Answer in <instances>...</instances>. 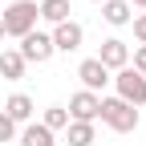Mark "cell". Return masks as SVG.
<instances>
[{
  "mask_svg": "<svg viewBox=\"0 0 146 146\" xmlns=\"http://www.w3.org/2000/svg\"><path fill=\"white\" fill-rule=\"evenodd\" d=\"M65 138H69V146H94V122H69L65 126Z\"/></svg>",
  "mask_w": 146,
  "mask_h": 146,
  "instance_id": "5bb4252c",
  "label": "cell"
},
{
  "mask_svg": "<svg viewBox=\"0 0 146 146\" xmlns=\"http://www.w3.org/2000/svg\"><path fill=\"white\" fill-rule=\"evenodd\" d=\"M16 53L25 57V65H45L53 57V36L41 33V29H33L29 36H21V49H16Z\"/></svg>",
  "mask_w": 146,
  "mask_h": 146,
  "instance_id": "277c9868",
  "label": "cell"
},
{
  "mask_svg": "<svg viewBox=\"0 0 146 146\" xmlns=\"http://www.w3.org/2000/svg\"><path fill=\"white\" fill-rule=\"evenodd\" d=\"M36 0H12V4L4 8V16H0V25H4V36H29L33 29H36Z\"/></svg>",
  "mask_w": 146,
  "mask_h": 146,
  "instance_id": "7a4b0ae2",
  "label": "cell"
},
{
  "mask_svg": "<svg viewBox=\"0 0 146 146\" xmlns=\"http://www.w3.org/2000/svg\"><path fill=\"white\" fill-rule=\"evenodd\" d=\"M130 69H138L142 77H146V45H138V49H134V65H130Z\"/></svg>",
  "mask_w": 146,
  "mask_h": 146,
  "instance_id": "ac0fdd59",
  "label": "cell"
},
{
  "mask_svg": "<svg viewBox=\"0 0 146 146\" xmlns=\"http://www.w3.org/2000/svg\"><path fill=\"white\" fill-rule=\"evenodd\" d=\"M98 118H102L114 134H134V130H138V122H142V114H138L130 102H122V98H102Z\"/></svg>",
  "mask_w": 146,
  "mask_h": 146,
  "instance_id": "6da1fadb",
  "label": "cell"
},
{
  "mask_svg": "<svg viewBox=\"0 0 146 146\" xmlns=\"http://www.w3.org/2000/svg\"><path fill=\"white\" fill-rule=\"evenodd\" d=\"M102 16H106V25H114V29L130 25L134 21V16H130V0H106V4H102Z\"/></svg>",
  "mask_w": 146,
  "mask_h": 146,
  "instance_id": "7c38bea8",
  "label": "cell"
},
{
  "mask_svg": "<svg viewBox=\"0 0 146 146\" xmlns=\"http://www.w3.org/2000/svg\"><path fill=\"white\" fill-rule=\"evenodd\" d=\"M69 12H73L69 0H41V4H36V16L49 21V25H65V21H73Z\"/></svg>",
  "mask_w": 146,
  "mask_h": 146,
  "instance_id": "30bf717a",
  "label": "cell"
},
{
  "mask_svg": "<svg viewBox=\"0 0 146 146\" xmlns=\"http://www.w3.org/2000/svg\"><path fill=\"white\" fill-rule=\"evenodd\" d=\"M134 4H142V8H146V0H134Z\"/></svg>",
  "mask_w": 146,
  "mask_h": 146,
  "instance_id": "ffe728a7",
  "label": "cell"
},
{
  "mask_svg": "<svg viewBox=\"0 0 146 146\" xmlns=\"http://www.w3.org/2000/svg\"><path fill=\"white\" fill-rule=\"evenodd\" d=\"M130 25H134V36H138V45H146V12H142V16H134Z\"/></svg>",
  "mask_w": 146,
  "mask_h": 146,
  "instance_id": "e0dca14e",
  "label": "cell"
},
{
  "mask_svg": "<svg viewBox=\"0 0 146 146\" xmlns=\"http://www.w3.org/2000/svg\"><path fill=\"white\" fill-rule=\"evenodd\" d=\"M12 138H16V122L8 114H0V142H12Z\"/></svg>",
  "mask_w": 146,
  "mask_h": 146,
  "instance_id": "2e32d148",
  "label": "cell"
},
{
  "mask_svg": "<svg viewBox=\"0 0 146 146\" xmlns=\"http://www.w3.org/2000/svg\"><path fill=\"white\" fill-rule=\"evenodd\" d=\"M94 4H106V0H94Z\"/></svg>",
  "mask_w": 146,
  "mask_h": 146,
  "instance_id": "44dd1931",
  "label": "cell"
},
{
  "mask_svg": "<svg viewBox=\"0 0 146 146\" xmlns=\"http://www.w3.org/2000/svg\"><path fill=\"white\" fill-rule=\"evenodd\" d=\"M41 126H45V130H53V134L65 130V126H69V110H65V106H49L45 118H41Z\"/></svg>",
  "mask_w": 146,
  "mask_h": 146,
  "instance_id": "9a60e30c",
  "label": "cell"
},
{
  "mask_svg": "<svg viewBox=\"0 0 146 146\" xmlns=\"http://www.w3.org/2000/svg\"><path fill=\"white\" fill-rule=\"evenodd\" d=\"M53 53H77L81 41H85V29L77 21H65V25H53Z\"/></svg>",
  "mask_w": 146,
  "mask_h": 146,
  "instance_id": "8992f818",
  "label": "cell"
},
{
  "mask_svg": "<svg viewBox=\"0 0 146 146\" xmlns=\"http://www.w3.org/2000/svg\"><path fill=\"white\" fill-rule=\"evenodd\" d=\"M0 41H4V25H0Z\"/></svg>",
  "mask_w": 146,
  "mask_h": 146,
  "instance_id": "d6986e66",
  "label": "cell"
},
{
  "mask_svg": "<svg viewBox=\"0 0 146 146\" xmlns=\"http://www.w3.org/2000/svg\"><path fill=\"white\" fill-rule=\"evenodd\" d=\"M77 77H81V85L89 89V94H98V89L110 85V69H106L98 57H85V61L77 65Z\"/></svg>",
  "mask_w": 146,
  "mask_h": 146,
  "instance_id": "ba28073f",
  "label": "cell"
},
{
  "mask_svg": "<svg viewBox=\"0 0 146 146\" xmlns=\"http://www.w3.org/2000/svg\"><path fill=\"white\" fill-rule=\"evenodd\" d=\"M110 81H114V89H118V98H122V102H130L134 110L146 106V77H142L138 69L126 65V69H118V77H110Z\"/></svg>",
  "mask_w": 146,
  "mask_h": 146,
  "instance_id": "3957f363",
  "label": "cell"
},
{
  "mask_svg": "<svg viewBox=\"0 0 146 146\" xmlns=\"http://www.w3.org/2000/svg\"><path fill=\"white\" fill-rule=\"evenodd\" d=\"M69 122H98V110H102V98L89 94V89H77V94L69 98Z\"/></svg>",
  "mask_w": 146,
  "mask_h": 146,
  "instance_id": "5b68a950",
  "label": "cell"
},
{
  "mask_svg": "<svg viewBox=\"0 0 146 146\" xmlns=\"http://www.w3.org/2000/svg\"><path fill=\"white\" fill-rule=\"evenodd\" d=\"M33 110H36V106H33V98H29V94H12V98L4 102V110H0V114H8L16 126H21V122L29 126V122H33Z\"/></svg>",
  "mask_w": 146,
  "mask_h": 146,
  "instance_id": "9c48e42d",
  "label": "cell"
},
{
  "mask_svg": "<svg viewBox=\"0 0 146 146\" xmlns=\"http://www.w3.org/2000/svg\"><path fill=\"white\" fill-rule=\"evenodd\" d=\"M98 61H102L110 73H118V69L130 65V49H126V41H118V36H106L102 49H98Z\"/></svg>",
  "mask_w": 146,
  "mask_h": 146,
  "instance_id": "52a82bcc",
  "label": "cell"
},
{
  "mask_svg": "<svg viewBox=\"0 0 146 146\" xmlns=\"http://www.w3.org/2000/svg\"><path fill=\"white\" fill-rule=\"evenodd\" d=\"M21 146H57V134L45 130L41 122H29L25 130H21Z\"/></svg>",
  "mask_w": 146,
  "mask_h": 146,
  "instance_id": "8fae6325",
  "label": "cell"
},
{
  "mask_svg": "<svg viewBox=\"0 0 146 146\" xmlns=\"http://www.w3.org/2000/svg\"><path fill=\"white\" fill-rule=\"evenodd\" d=\"M0 77H4V81H21L25 77V57L16 49H4V53H0Z\"/></svg>",
  "mask_w": 146,
  "mask_h": 146,
  "instance_id": "4fadbf2b",
  "label": "cell"
}]
</instances>
